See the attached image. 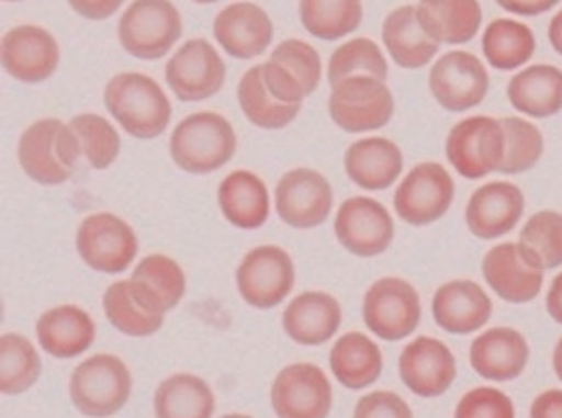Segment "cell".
<instances>
[{
	"label": "cell",
	"mask_w": 562,
	"mask_h": 418,
	"mask_svg": "<svg viewBox=\"0 0 562 418\" xmlns=\"http://www.w3.org/2000/svg\"><path fill=\"white\" fill-rule=\"evenodd\" d=\"M383 42L393 60L405 69L427 66L439 50V44L422 30L414 5L391 12L383 24Z\"/></svg>",
	"instance_id": "obj_31"
},
{
	"label": "cell",
	"mask_w": 562,
	"mask_h": 418,
	"mask_svg": "<svg viewBox=\"0 0 562 418\" xmlns=\"http://www.w3.org/2000/svg\"><path fill=\"white\" fill-rule=\"evenodd\" d=\"M422 30L436 44H465L479 33L482 11L479 2H420L415 5Z\"/></svg>",
	"instance_id": "obj_32"
},
{
	"label": "cell",
	"mask_w": 562,
	"mask_h": 418,
	"mask_svg": "<svg viewBox=\"0 0 562 418\" xmlns=\"http://www.w3.org/2000/svg\"><path fill=\"white\" fill-rule=\"evenodd\" d=\"M554 371L558 374L559 380L562 381V338L555 344L554 350Z\"/></svg>",
	"instance_id": "obj_51"
},
{
	"label": "cell",
	"mask_w": 562,
	"mask_h": 418,
	"mask_svg": "<svg viewBox=\"0 0 562 418\" xmlns=\"http://www.w3.org/2000/svg\"><path fill=\"white\" fill-rule=\"evenodd\" d=\"M223 215L235 227L255 230L270 216V194L265 182L247 170L232 172L223 180L218 191Z\"/></svg>",
	"instance_id": "obj_29"
},
{
	"label": "cell",
	"mask_w": 562,
	"mask_h": 418,
	"mask_svg": "<svg viewBox=\"0 0 562 418\" xmlns=\"http://www.w3.org/2000/svg\"><path fill=\"white\" fill-rule=\"evenodd\" d=\"M271 403L280 418H326L331 410V383L313 364H293L277 375Z\"/></svg>",
	"instance_id": "obj_16"
},
{
	"label": "cell",
	"mask_w": 562,
	"mask_h": 418,
	"mask_svg": "<svg viewBox=\"0 0 562 418\" xmlns=\"http://www.w3.org/2000/svg\"><path fill=\"white\" fill-rule=\"evenodd\" d=\"M485 282L503 301L525 304L540 294L543 273L531 268L519 252L518 244L492 247L482 264Z\"/></svg>",
	"instance_id": "obj_22"
},
{
	"label": "cell",
	"mask_w": 562,
	"mask_h": 418,
	"mask_svg": "<svg viewBox=\"0 0 562 418\" xmlns=\"http://www.w3.org/2000/svg\"><path fill=\"white\" fill-rule=\"evenodd\" d=\"M525 196L512 182H491L473 192L467 206L470 231L484 240L512 231L524 216Z\"/></svg>",
	"instance_id": "obj_20"
},
{
	"label": "cell",
	"mask_w": 562,
	"mask_h": 418,
	"mask_svg": "<svg viewBox=\"0 0 562 418\" xmlns=\"http://www.w3.org/2000/svg\"><path fill=\"white\" fill-rule=\"evenodd\" d=\"M36 337L45 352L57 359H72L93 343L94 323L76 305H60L40 317Z\"/></svg>",
	"instance_id": "obj_28"
},
{
	"label": "cell",
	"mask_w": 562,
	"mask_h": 418,
	"mask_svg": "<svg viewBox=\"0 0 562 418\" xmlns=\"http://www.w3.org/2000/svg\"><path fill=\"white\" fill-rule=\"evenodd\" d=\"M530 418H562L561 389H551L537 396L530 408Z\"/></svg>",
	"instance_id": "obj_46"
},
{
	"label": "cell",
	"mask_w": 562,
	"mask_h": 418,
	"mask_svg": "<svg viewBox=\"0 0 562 418\" xmlns=\"http://www.w3.org/2000/svg\"><path fill=\"white\" fill-rule=\"evenodd\" d=\"M434 99L449 112H465L484 102L488 75L479 57L463 50L448 52L430 69Z\"/></svg>",
	"instance_id": "obj_14"
},
{
	"label": "cell",
	"mask_w": 562,
	"mask_h": 418,
	"mask_svg": "<svg viewBox=\"0 0 562 418\" xmlns=\"http://www.w3.org/2000/svg\"><path fill=\"white\" fill-rule=\"evenodd\" d=\"M222 418H250V417H247V415L232 414V415H225V417H222Z\"/></svg>",
	"instance_id": "obj_52"
},
{
	"label": "cell",
	"mask_w": 562,
	"mask_h": 418,
	"mask_svg": "<svg viewBox=\"0 0 562 418\" xmlns=\"http://www.w3.org/2000/svg\"><path fill=\"white\" fill-rule=\"evenodd\" d=\"M432 314L445 331L469 335L491 319L492 302L479 283L454 280L434 295Z\"/></svg>",
	"instance_id": "obj_24"
},
{
	"label": "cell",
	"mask_w": 562,
	"mask_h": 418,
	"mask_svg": "<svg viewBox=\"0 0 562 418\" xmlns=\"http://www.w3.org/2000/svg\"><path fill=\"white\" fill-rule=\"evenodd\" d=\"M547 310L552 319L562 325V273H559L552 282L549 294H547Z\"/></svg>",
	"instance_id": "obj_49"
},
{
	"label": "cell",
	"mask_w": 562,
	"mask_h": 418,
	"mask_svg": "<svg viewBox=\"0 0 562 418\" xmlns=\"http://www.w3.org/2000/svg\"><path fill=\"white\" fill-rule=\"evenodd\" d=\"M341 325V307L325 292H305L283 314V328L293 341L321 344L331 340Z\"/></svg>",
	"instance_id": "obj_27"
},
{
	"label": "cell",
	"mask_w": 562,
	"mask_h": 418,
	"mask_svg": "<svg viewBox=\"0 0 562 418\" xmlns=\"http://www.w3.org/2000/svg\"><path fill=\"white\" fill-rule=\"evenodd\" d=\"M454 182L441 163H420L403 179L395 194V210L415 227L438 222L453 203Z\"/></svg>",
	"instance_id": "obj_12"
},
{
	"label": "cell",
	"mask_w": 562,
	"mask_h": 418,
	"mask_svg": "<svg viewBox=\"0 0 562 418\" xmlns=\"http://www.w3.org/2000/svg\"><path fill=\"white\" fill-rule=\"evenodd\" d=\"M76 244L88 267L102 273H122L137 255L133 228L112 213H98L82 219Z\"/></svg>",
	"instance_id": "obj_9"
},
{
	"label": "cell",
	"mask_w": 562,
	"mask_h": 418,
	"mask_svg": "<svg viewBox=\"0 0 562 418\" xmlns=\"http://www.w3.org/2000/svg\"><path fill=\"white\" fill-rule=\"evenodd\" d=\"M506 151L503 124L496 118L475 115L458 122L449 131L446 155L449 163L465 179H482L499 170Z\"/></svg>",
	"instance_id": "obj_5"
},
{
	"label": "cell",
	"mask_w": 562,
	"mask_h": 418,
	"mask_svg": "<svg viewBox=\"0 0 562 418\" xmlns=\"http://www.w3.org/2000/svg\"><path fill=\"white\" fill-rule=\"evenodd\" d=\"M130 283L137 304L155 316H164L184 297V271L167 256L153 255L143 259Z\"/></svg>",
	"instance_id": "obj_25"
},
{
	"label": "cell",
	"mask_w": 562,
	"mask_h": 418,
	"mask_svg": "<svg viewBox=\"0 0 562 418\" xmlns=\"http://www.w3.org/2000/svg\"><path fill=\"white\" fill-rule=\"evenodd\" d=\"M353 418H414V414L395 393L374 392L359 399Z\"/></svg>",
	"instance_id": "obj_45"
},
{
	"label": "cell",
	"mask_w": 562,
	"mask_h": 418,
	"mask_svg": "<svg viewBox=\"0 0 562 418\" xmlns=\"http://www.w3.org/2000/svg\"><path fill=\"white\" fill-rule=\"evenodd\" d=\"M508 97L530 117H551L562 110V71L547 64L527 67L509 81Z\"/></svg>",
	"instance_id": "obj_30"
},
{
	"label": "cell",
	"mask_w": 562,
	"mask_h": 418,
	"mask_svg": "<svg viewBox=\"0 0 562 418\" xmlns=\"http://www.w3.org/2000/svg\"><path fill=\"white\" fill-rule=\"evenodd\" d=\"M215 396L201 377L176 374L158 386L155 395L157 418H211Z\"/></svg>",
	"instance_id": "obj_34"
},
{
	"label": "cell",
	"mask_w": 562,
	"mask_h": 418,
	"mask_svg": "<svg viewBox=\"0 0 562 418\" xmlns=\"http://www.w3.org/2000/svg\"><path fill=\"white\" fill-rule=\"evenodd\" d=\"M536 36L527 24L513 20L492 21L482 36L485 59L499 71H513L531 59Z\"/></svg>",
	"instance_id": "obj_35"
},
{
	"label": "cell",
	"mask_w": 562,
	"mask_h": 418,
	"mask_svg": "<svg viewBox=\"0 0 562 418\" xmlns=\"http://www.w3.org/2000/svg\"><path fill=\"white\" fill-rule=\"evenodd\" d=\"M225 63L206 39H189L168 60L165 76L168 87L182 102H200L222 90L225 82Z\"/></svg>",
	"instance_id": "obj_13"
},
{
	"label": "cell",
	"mask_w": 562,
	"mask_h": 418,
	"mask_svg": "<svg viewBox=\"0 0 562 418\" xmlns=\"http://www.w3.org/2000/svg\"><path fill=\"white\" fill-rule=\"evenodd\" d=\"M454 418H515V407L496 387H475L460 399Z\"/></svg>",
	"instance_id": "obj_44"
},
{
	"label": "cell",
	"mask_w": 562,
	"mask_h": 418,
	"mask_svg": "<svg viewBox=\"0 0 562 418\" xmlns=\"http://www.w3.org/2000/svg\"><path fill=\"white\" fill-rule=\"evenodd\" d=\"M530 348L521 332L513 328H492L482 332L470 348V362L484 380H516L527 368Z\"/></svg>",
	"instance_id": "obj_23"
},
{
	"label": "cell",
	"mask_w": 562,
	"mask_h": 418,
	"mask_svg": "<svg viewBox=\"0 0 562 418\" xmlns=\"http://www.w3.org/2000/svg\"><path fill=\"white\" fill-rule=\"evenodd\" d=\"M395 100L390 88L369 76H353L333 87L329 114L347 133L381 129L393 117Z\"/></svg>",
	"instance_id": "obj_6"
},
{
	"label": "cell",
	"mask_w": 562,
	"mask_h": 418,
	"mask_svg": "<svg viewBox=\"0 0 562 418\" xmlns=\"http://www.w3.org/2000/svg\"><path fill=\"white\" fill-rule=\"evenodd\" d=\"M400 375L415 395L436 398L457 380V360L442 341L418 337L400 355Z\"/></svg>",
	"instance_id": "obj_18"
},
{
	"label": "cell",
	"mask_w": 562,
	"mask_h": 418,
	"mask_svg": "<svg viewBox=\"0 0 562 418\" xmlns=\"http://www.w3.org/2000/svg\"><path fill=\"white\" fill-rule=\"evenodd\" d=\"M182 35V20L170 2H134L119 23L122 47L137 59H161Z\"/></svg>",
	"instance_id": "obj_7"
},
{
	"label": "cell",
	"mask_w": 562,
	"mask_h": 418,
	"mask_svg": "<svg viewBox=\"0 0 562 418\" xmlns=\"http://www.w3.org/2000/svg\"><path fill=\"white\" fill-rule=\"evenodd\" d=\"M213 33L232 57L252 59L271 44L273 24L259 5L237 2L220 12L213 24Z\"/></svg>",
	"instance_id": "obj_21"
},
{
	"label": "cell",
	"mask_w": 562,
	"mask_h": 418,
	"mask_svg": "<svg viewBox=\"0 0 562 418\" xmlns=\"http://www.w3.org/2000/svg\"><path fill=\"white\" fill-rule=\"evenodd\" d=\"M69 127L75 131L81 151L93 169H109L114 163L121 149V137L114 125L100 115L82 114L72 118Z\"/></svg>",
	"instance_id": "obj_43"
},
{
	"label": "cell",
	"mask_w": 562,
	"mask_h": 418,
	"mask_svg": "<svg viewBox=\"0 0 562 418\" xmlns=\"http://www.w3.org/2000/svg\"><path fill=\"white\" fill-rule=\"evenodd\" d=\"M103 309L112 326L130 337H149L164 325V316L149 314L137 304L130 280L109 286L103 297Z\"/></svg>",
	"instance_id": "obj_41"
},
{
	"label": "cell",
	"mask_w": 562,
	"mask_h": 418,
	"mask_svg": "<svg viewBox=\"0 0 562 418\" xmlns=\"http://www.w3.org/2000/svg\"><path fill=\"white\" fill-rule=\"evenodd\" d=\"M336 237L345 249L360 258L383 255L395 237V223L383 204L371 197H351L338 210Z\"/></svg>",
	"instance_id": "obj_15"
},
{
	"label": "cell",
	"mask_w": 562,
	"mask_h": 418,
	"mask_svg": "<svg viewBox=\"0 0 562 418\" xmlns=\"http://www.w3.org/2000/svg\"><path fill=\"white\" fill-rule=\"evenodd\" d=\"M331 207V185L316 170L295 169L278 182V215L290 227H317L328 218Z\"/></svg>",
	"instance_id": "obj_17"
},
{
	"label": "cell",
	"mask_w": 562,
	"mask_h": 418,
	"mask_svg": "<svg viewBox=\"0 0 562 418\" xmlns=\"http://www.w3.org/2000/svg\"><path fill=\"white\" fill-rule=\"evenodd\" d=\"M549 39H551L554 50L562 55V11L552 18L551 26H549Z\"/></svg>",
	"instance_id": "obj_50"
},
{
	"label": "cell",
	"mask_w": 562,
	"mask_h": 418,
	"mask_svg": "<svg viewBox=\"0 0 562 418\" xmlns=\"http://www.w3.org/2000/svg\"><path fill=\"white\" fill-rule=\"evenodd\" d=\"M238 103L252 124L262 129H281L297 117L301 105H286L266 88L262 64L250 67L238 82Z\"/></svg>",
	"instance_id": "obj_36"
},
{
	"label": "cell",
	"mask_w": 562,
	"mask_h": 418,
	"mask_svg": "<svg viewBox=\"0 0 562 418\" xmlns=\"http://www.w3.org/2000/svg\"><path fill=\"white\" fill-rule=\"evenodd\" d=\"M353 76H369V78L386 81L387 63L383 52L369 38L350 39L347 44L336 48L329 59L328 79L331 87L353 78Z\"/></svg>",
	"instance_id": "obj_40"
},
{
	"label": "cell",
	"mask_w": 562,
	"mask_h": 418,
	"mask_svg": "<svg viewBox=\"0 0 562 418\" xmlns=\"http://www.w3.org/2000/svg\"><path fill=\"white\" fill-rule=\"evenodd\" d=\"M130 369L119 357L100 355L85 360L70 375V398L82 415L109 418L124 407L131 396Z\"/></svg>",
	"instance_id": "obj_4"
},
{
	"label": "cell",
	"mask_w": 562,
	"mask_h": 418,
	"mask_svg": "<svg viewBox=\"0 0 562 418\" xmlns=\"http://www.w3.org/2000/svg\"><path fill=\"white\" fill-rule=\"evenodd\" d=\"M266 88L286 105H301L321 81V57L301 39H285L262 64Z\"/></svg>",
	"instance_id": "obj_11"
},
{
	"label": "cell",
	"mask_w": 562,
	"mask_h": 418,
	"mask_svg": "<svg viewBox=\"0 0 562 418\" xmlns=\"http://www.w3.org/2000/svg\"><path fill=\"white\" fill-rule=\"evenodd\" d=\"M42 372V362L27 338L9 332L0 338V389L4 395L26 392Z\"/></svg>",
	"instance_id": "obj_39"
},
{
	"label": "cell",
	"mask_w": 562,
	"mask_h": 418,
	"mask_svg": "<svg viewBox=\"0 0 562 418\" xmlns=\"http://www.w3.org/2000/svg\"><path fill=\"white\" fill-rule=\"evenodd\" d=\"M237 136L227 118L213 112L189 115L170 137V155L189 173H210L228 163Z\"/></svg>",
	"instance_id": "obj_2"
},
{
	"label": "cell",
	"mask_w": 562,
	"mask_h": 418,
	"mask_svg": "<svg viewBox=\"0 0 562 418\" xmlns=\"http://www.w3.org/2000/svg\"><path fill=\"white\" fill-rule=\"evenodd\" d=\"M501 124L506 136V151L497 172L515 176L533 169L543 152L542 133L536 125L519 117L503 118Z\"/></svg>",
	"instance_id": "obj_42"
},
{
	"label": "cell",
	"mask_w": 562,
	"mask_h": 418,
	"mask_svg": "<svg viewBox=\"0 0 562 418\" xmlns=\"http://www.w3.org/2000/svg\"><path fill=\"white\" fill-rule=\"evenodd\" d=\"M519 252L536 270H554L562 264V215L540 212L525 223L519 234Z\"/></svg>",
	"instance_id": "obj_37"
},
{
	"label": "cell",
	"mask_w": 562,
	"mask_h": 418,
	"mask_svg": "<svg viewBox=\"0 0 562 418\" xmlns=\"http://www.w3.org/2000/svg\"><path fill=\"white\" fill-rule=\"evenodd\" d=\"M333 374L348 389H362L378 381L383 355L378 344L362 332H347L329 353Z\"/></svg>",
	"instance_id": "obj_33"
},
{
	"label": "cell",
	"mask_w": 562,
	"mask_h": 418,
	"mask_svg": "<svg viewBox=\"0 0 562 418\" xmlns=\"http://www.w3.org/2000/svg\"><path fill=\"white\" fill-rule=\"evenodd\" d=\"M345 169L359 188L383 191L402 173V149L384 137L360 139L345 152Z\"/></svg>",
	"instance_id": "obj_26"
},
{
	"label": "cell",
	"mask_w": 562,
	"mask_h": 418,
	"mask_svg": "<svg viewBox=\"0 0 562 418\" xmlns=\"http://www.w3.org/2000/svg\"><path fill=\"white\" fill-rule=\"evenodd\" d=\"M417 290L402 278H383L363 298V320L375 337L398 341L411 337L420 323Z\"/></svg>",
	"instance_id": "obj_8"
},
{
	"label": "cell",
	"mask_w": 562,
	"mask_h": 418,
	"mask_svg": "<svg viewBox=\"0 0 562 418\" xmlns=\"http://www.w3.org/2000/svg\"><path fill=\"white\" fill-rule=\"evenodd\" d=\"M501 8L515 12L519 16H536L542 12L551 11L555 2H543V0H524V2H499Z\"/></svg>",
	"instance_id": "obj_47"
},
{
	"label": "cell",
	"mask_w": 562,
	"mask_h": 418,
	"mask_svg": "<svg viewBox=\"0 0 562 418\" xmlns=\"http://www.w3.org/2000/svg\"><path fill=\"white\" fill-rule=\"evenodd\" d=\"M78 137L59 118H44L24 131L18 148L21 167L27 177L44 185L63 184L78 163Z\"/></svg>",
	"instance_id": "obj_3"
},
{
	"label": "cell",
	"mask_w": 562,
	"mask_h": 418,
	"mask_svg": "<svg viewBox=\"0 0 562 418\" xmlns=\"http://www.w3.org/2000/svg\"><path fill=\"white\" fill-rule=\"evenodd\" d=\"M105 105L131 136L153 139L167 129L172 105L155 79L124 72L109 81Z\"/></svg>",
	"instance_id": "obj_1"
},
{
	"label": "cell",
	"mask_w": 562,
	"mask_h": 418,
	"mask_svg": "<svg viewBox=\"0 0 562 418\" xmlns=\"http://www.w3.org/2000/svg\"><path fill=\"white\" fill-rule=\"evenodd\" d=\"M59 45L44 27L18 26L2 38V66L18 81H45L59 66Z\"/></svg>",
	"instance_id": "obj_19"
},
{
	"label": "cell",
	"mask_w": 562,
	"mask_h": 418,
	"mask_svg": "<svg viewBox=\"0 0 562 418\" xmlns=\"http://www.w3.org/2000/svg\"><path fill=\"white\" fill-rule=\"evenodd\" d=\"M70 5L82 16L100 20L114 14L115 9L121 8V2H72Z\"/></svg>",
	"instance_id": "obj_48"
},
{
	"label": "cell",
	"mask_w": 562,
	"mask_h": 418,
	"mask_svg": "<svg viewBox=\"0 0 562 418\" xmlns=\"http://www.w3.org/2000/svg\"><path fill=\"white\" fill-rule=\"evenodd\" d=\"M295 270L289 252L277 246L250 250L237 270L238 292L258 309L277 307L292 292Z\"/></svg>",
	"instance_id": "obj_10"
},
{
	"label": "cell",
	"mask_w": 562,
	"mask_h": 418,
	"mask_svg": "<svg viewBox=\"0 0 562 418\" xmlns=\"http://www.w3.org/2000/svg\"><path fill=\"white\" fill-rule=\"evenodd\" d=\"M301 20L311 35L331 42L356 32L362 21V4L356 0H305Z\"/></svg>",
	"instance_id": "obj_38"
}]
</instances>
